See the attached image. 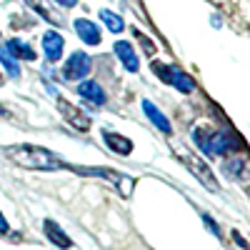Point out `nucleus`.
Wrapping results in <instances>:
<instances>
[{
	"label": "nucleus",
	"instance_id": "obj_5",
	"mask_svg": "<svg viewBox=\"0 0 250 250\" xmlns=\"http://www.w3.org/2000/svg\"><path fill=\"white\" fill-rule=\"evenodd\" d=\"M90 55L88 53H83V50H78V53H73L70 55V60L65 62V70H62V75H65L68 80H78V78H85L88 73H90Z\"/></svg>",
	"mask_w": 250,
	"mask_h": 250
},
{
	"label": "nucleus",
	"instance_id": "obj_20",
	"mask_svg": "<svg viewBox=\"0 0 250 250\" xmlns=\"http://www.w3.org/2000/svg\"><path fill=\"white\" fill-rule=\"evenodd\" d=\"M205 223H208V228H210V230H213L215 235H220V228H218V225H215V223H213L210 218H208V215H205Z\"/></svg>",
	"mask_w": 250,
	"mask_h": 250
},
{
	"label": "nucleus",
	"instance_id": "obj_10",
	"mask_svg": "<svg viewBox=\"0 0 250 250\" xmlns=\"http://www.w3.org/2000/svg\"><path fill=\"white\" fill-rule=\"evenodd\" d=\"M143 110L148 113L150 123L155 125V128H158L160 133H165V135H170V130H173V128H170V123H168V118H165V115H163V113H160V110H158V108L153 105L150 100H145V103H143Z\"/></svg>",
	"mask_w": 250,
	"mask_h": 250
},
{
	"label": "nucleus",
	"instance_id": "obj_22",
	"mask_svg": "<svg viewBox=\"0 0 250 250\" xmlns=\"http://www.w3.org/2000/svg\"><path fill=\"white\" fill-rule=\"evenodd\" d=\"M58 3H60L62 8H73V5H78V0H58Z\"/></svg>",
	"mask_w": 250,
	"mask_h": 250
},
{
	"label": "nucleus",
	"instance_id": "obj_16",
	"mask_svg": "<svg viewBox=\"0 0 250 250\" xmlns=\"http://www.w3.org/2000/svg\"><path fill=\"white\" fill-rule=\"evenodd\" d=\"M0 60H3V65L8 68V73H10V75H20V68H18V62H15V60L10 58V53H8V50H5L3 45H0Z\"/></svg>",
	"mask_w": 250,
	"mask_h": 250
},
{
	"label": "nucleus",
	"instance_id": "obj_1",
	"mask_svg": "<svg viewBox=\"0 0 250 250\" xmlns=\"http://www.w3.org/2000/svg\"><path fill=\"white\" fill-rule=\"evenodd\" d=\"M5 153L10 155L13 163L23 165L28 170H60V168H65L50 150L38 148V145H15V148H8Z\"/></svg>",
	"mask_w": 250,
	"mask_h": 250
},
{
	"label": "nucleus",
	"instance_id": "obj_13",
	"mask_svg": "<svg viewBox=\"0 0 250 250\" xmlns=\"http://www.w3.org/2000/svg\"><path fill=\"white\" fill-rule=\"evenodd\" d=\"M5 50L10 53V55H15V58H23V60H33L35 58V53H33V48L28 45V43H23V40H10V43L5 45Z\"/></svg>",
	"mask_w": 250,
	"mask_h": 250
},
{
	"label": "nucleus",
	"instance_id": "obj_4",
	"mask_svg": "<svg viewBox=\"0 0 250 250\" xmlns=\"http://www.w3.org/2000/svg\"><path fill=\"white\" fill-rule=\"evenodd\" d=\"M58 110H60V115L65 118L75 130H80V133H85V130H90V118L83 113V110H78L75 105H70V103L65 100V98H58Z\"/></svg>",
	"mask_w": 250,
	"mask_h": 250
},
{
	"label": "nucleus",
	"instance_id": "obj_7",
	"mask_svg": "<svg viewBox=\"0 0 250 250\" xmlns=\"http://www.w3.org/2000/svg\"><path fill=\"white\" fill-rule=\"evenodd\" d=\"M78 95H80L83 100L93 103V105H103V103H105V93H103V88L98 85V83H93V80H88V83H80Z\"/></svg>",
	"mask_w": 250,
	"mask_h": 250
},
{
	"label": "nucleus",
	"instance_id": "obj_21",
	"mask_svg": "<svg viewBox=\"0 0 250 250\" xmlns=\"http://www.w3.org/2000/svg\"><path fill=\"white\" fill-rule=\"evenodd\" d=\"M5 233H8V223H5L3 213H0V235H5Z\"/></svg>",
	"mask_w": 250,
	"mask_h": 250
},
{
	"label": "nucleus",
	"instance_id": "obj_11",
	"mask_svg": "<svg viewBox=\"0 0 250 250\" xmlns=\"http://www.w3.org/2000/svg\"><path fill=\"white\" fill-rule=\"evenodd\" d=\"M105 143L115 155H130L133 153V143L128 138L118 135V133H105Z\"/></svg>",
	"mask_w": 250,
	"mask_h": 250
},
{
	"label": "nucleus",
	"instance_id": "obj_9",
	"mask_svg": "<svg viewBox=\"0 0 250 250\" xmlns=\"http://www.w3.org/2000/svg\"><path fill=\"white\" fill-rule=\"evenodd\" d=\"M43 48H45L48 60H58L62 55V35L55 33V30H48L43 35Z\"/></svg>",
	"mask_w": 250,
	"mask_h": 250
},
{
	"label": "nucleus",
	"instance_id": "obj_12",
	"mask_svg": "<svg viewBox=\"0 0 250 250\" xmlns=\"http://www.w3.org/2000/svg\"><path fill=\"white\" fill-rule=\"evenodd\" d=\"M45 233H48V238H50L58 248H73V240H70L65 233H62L53 220H45Z\"/></svg>",
	"mask_w": 250,
	"mask_h": 250
},
{
	"label": "nucleus",
	"instance_id": "obj_6",
	"mask_svg": "<svg viewBox=\"0 0 250 250\" xmlns=\"http://www.w3.org/2000/svg\"><path fill=\"white\" fill-rule=\"evenodd\" d=\"M75 33L80 35L83 43H88V45H98L100 43V28L93 23V20H85V18L75 20Z\"/></svg>",
	"mask_w": 250,
	"mask_h": 250
},
{
	"label": "nucleus",
	"instance_id": "obj_18",
	"mask_svg": "<svg viewBox=\"0 0 250 250\" xmlns=\"http://www.w3.org/2000/svg\"><path fill=\"white\" fill-rule=\"evenodd\" d=\"M28 3H30L33 8H38L40 13H43V18H45V20H50V23H58V18H55V15H53V13H50V10H48L43 3H40V0H28Z\"/></svg>",
	"mask_w": 250,
	"mask_h": 250
},
{
	"label": "nucleus",
	"instance_id": "obj_2",
	"mask_svg": "<svg viewBox=\"0 0 250 250\" xmlns=\"http://www.w3.org/2000/svg\"><path fill=\"white\" fill-rule=\"evenodd\" d=\"M193 138L198 143V148L208 155H225V153H230L235 150V145H240V140L230 133H220L215 128H195L193 130Z\"/></svg>",
	"mask_w": 250,
	"mask_h": 250
},
{
	"label": "nucleus",
	"instance_id": "obj_24",
	"mask_svg": "<svg viewBox=\"0 0 250 250\" xmlns=\"http://www.w3.org/2000/svg\"><path fill=\"white\" fill-rule=\"evenodd\" d=\"M0 83H3V78H0Z\"/></svg>",
	"mask_w": 250,
	"mask_h": 250
},
{
	"label": "nucleus",
	"instance_id": "obj_3",
	"mask_svg": "<svg viewBox=\"0 0 250 250\" xmlns=\"http://www.w3.org/2000/svg\"><path fill=\"white\" fill-rule=\"evenodd\" d=\"M178 153H180V160H183V163L188 165V168H190V170L195 173V178H198V180H200V183H203V185L208 188V190H213V193H215L220 185H218V180L213 178L210 168H208V165H205V163H203V160H200L198 155L188 153L185 148H178Z\"/></svg>",
	"mask_w": 250,
	"mask_h": 250
},
{
	"label": "nucleus",
	"instance_id": "obj_17",
	"mask_svg": "<svg viewBox=\"0 0 250 250\" xmlns=\"http://www.w3.org/2000/svg\"><path fill=\"white\" fill-rule=\"evenodd\" d=\"M225 170L230 173V178H240V173H243V160L240 158H230L225 163Z\"/></svg>",
	"mask_w": 250,
	"mask_h": 250
},
{
	"label": "nucleus",
	"instance_id": "obj_14",
	"mask_svg": "<svg viewBox=\"0 0 250 250\" xmlns=\"http://www.w3.org/2000/svg\"><path fill=\"white\" fill-rule=\"evenodd\" d=\"M170 83H173V85H175L180 93H190V90L195 88V83L188 78L183 70H178V68H173V80H170Z\"/></svg>",
	"mask_w": 250,
	"mask_h": 250
},
{
	"label": "nucleus",
	"instance_id": "obj_15",
	"mask_svg": "<svg viewBox=\"0 0 250 250\" xmlns=\"http://www.w3.org/2000/svg\"><path fill=\"white\" fill-rule=\"evenodd\" d=\"M100 20H103V23H105L113 33H120V30L125 28L123 18H120V15H115V13H110V10H100Z\"/></svg>",
	"mask_w": 250,
	"mask_h": 250
},
{
	"label": "nucleus",
	"instance_id": "obj_19",
	"mask_svg": "<svg viewBox=\"0 0 250 250\" xmlns=\"http://www.w3.org/2000/svg\"><path fill=\"white\" fill-rule=\"evenodd\" d=\"M133 35H135V38L140 40V43H143V48H145V50H148L150 55L155 53V45H153V43H150V40H148V38H145V35H143L140 30H133Z\"/></svg>",
	"mask_w": 250,
	"mask_h": 250
},
{
	"label": "nucleus",
	"instance_id": "obj_8",
	"mask_svg": "<svg viewBox=\"0 0 250 250\" xmlns=\"http://www.w3.org/2000/svg\"><path fill=\"white\" fill-rule=\"evenodd\" d=\"M115 55L123 60L125 70L138 73V58H135V50H133L130 43H125V40H118V43H115Z\"/></svg>",
	"mask_w": 250,
	"mask_h": 250
},
{
	"label": "nucleus",
	"instance_id": "obj_23",
	"mask_svg": "<svg viewBox=\"0 0 250 250\" xmlns=\"http://www.w3.org/2000/svg\"><path fill=\"white\" fill-rule=\"evenodd\" d=\"M0 115H5V110H3V108H0Z\"/></svg>",
	"mask_w": 250,
	"mask_h": 250
}]
</instances>
